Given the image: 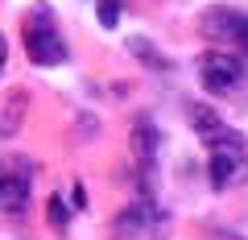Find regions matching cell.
Returning a JSON list of instances; mask_svg holds the SVG:
<instances>
[{
  "label": "cell",
  "instance_id": "obj_6",
  "mask_svg": "<svg viewBox=\"0 0 248 240\" xmlns=\"http://www.w3.org/2000/svg\"><path fill=\"white\" fill-rule=\"evenodd\" d=\"M133 153H137L141 166H153V161H157V128H153V120H145V116L133 125Z\"/></svg>",
  "mask_w": 248,
  "mask_h": 240
},
{
  "label": "cell",
  "instance_id": "obj_2",
  "mask_svg": "<svg viewBox=\"0 0 248 240\" xmlns=\"http://www.w3.org/2000/svg\"><path fill=\"white\" fill-rule=\"evenodd\" d=\"M21 37H25V50L33 58V66H62L66 63V42H62L58 25L50 21V13H42V9L29 13Z\"/></svg>",
  "mask_w": 248,
  "mask_h": 240
},
{
  "label": "cell",
  "instance_id": "obj_12",
  "mask_svg": "<svg viewBox=\"0 0 248 240\" xmlns=\"http://www.w3.org/2000/svg\"><path fill=\"white\" fill-rule=\"evenodd\" d=\"M4 63H9V42H4V33H0V71H4Z\"/></svg>",
  "mask_w": 248,
  "mask_h": 240
},
{
  "label": "cell",
  "instance_id": "obj_10",
  "mask_svg": "<svg viewBox=\"0 0 248 240\" xmlns=\"http://www.w3.org/2000/svg\"><path fill=\"white\" fill-rule=\"evenodd\" d=\"M50 224H54V232H66L71 228V215H66V207H62V199H50Z\"/></svg>",
  "mask_w": 248,
  "mask_h": 240
},
{
  "label": "cell",
  "instance_id": "obj_1",
  "mask_svg": "<svg viewBox=\"0 0 248 240\" xmlns=\"http://www.w3.org/2000/svg\"><path fill=\"white\" fill-rule=\"evenodd\" d=\"M248 170V141L236 128H223V133L207 137V174H211V187H232L240 174Z\"/></svg>",
  "mask_w": 248,
  "mask_h": 240
},
{
  "label": "cell",
  "instance_id": "obj_3",
  "mask_svg": "<svg viewBox=\"0 0 248 240\" xmlns=\"http://www.w3.org/2000/svg\"><path fill=\"white\" fill-rule=\"evenodd\" d=\"M199 79H203V87L215 91V96H232V91L244 83V58L223 54V50H207L203 58H199Z\"/></svg>",
  "mask_w": 248,
  "mask_h": 240
},
{
  "label": "cell",
  "instance_id": "obj_5",
  "mask_svg": "<svg viewBox=\"0 0 248 240\" xmlns=\"http://www.w3.org/2000/svg\"><path fill=\"white\" fill-rule=\"evenodd\" d=\"M29 211V166L0 161V215H25Z\"/></svg>",
  "mask_w": 248,
  "mask_h": 240
},
{
  "label": "cell",
  "instance_id": "obj_4",
  "mask_svg": "<svg viewBox=\"0 0 248 240\" xmlns=\"http://www.w3.org/2000/svg\"><path fill=\"white\" fill-rule=\"evenodd\" d=\"M203 33L211 37V42H232L240 46V50H248V13L240 9H211L203 13Z\"/></svg>",
  "mask_w": 248,
  "mask_h": 240
},
{
  "label": "cell",
  "instance_id": "obj_8",
  "mask_svg": "<svg viewBox=\"0 0 248 240\" xmlns=\"http://www.w3.org/2000/svg\"><path fill=\"white\" fill-rule=\"evenodd\" d=\"M21 112H25V96H17V104H9V108H4V125H0V141H4L9 133H17V128H21Z\"/></svg>",
  "mask_w": 248,
  "mask_h": 240
},
{
  "label": "cell",
  "instance_id": "obj_7",
  "mask_svg": "<svg viewBox=\"0 0 248 240\" xmlns=\"http://www.w3.org/2000/svg\"><path fill=\"white\" fill-rule=\"evenodd\" d=\"M186 112H190V125H195V133L203 137V141H207V137H215V133H223V128H228V125H223V120H219V116H215V112H211L207 104H190Z\"/></svg>",
  "mask_w": 248,
  "mask_h": 240
},
{
  "label": "cell",
  "instance_id": "obj_11",
  "mask_svg": "<svg viewBox=\"0 0 248 240\" xmlns=\"http://www.w3.org/2000/svg\"><path fill=\"white\" fill-rule=\"evenodd\" d=\"M71 203H75V207H87V195H83L79 182H75V191H71Z\"/></svg>",
  "mask_w": 248,
  "mask_h": 240
},
{
  "label": "cell",
  "instance_id": "obj_9",
  "mask_svg": "<svg viewBox=\"0 0 248 240\" xmlns=\"http://www.w3.org/2000/svg\"><path fill=\"white\" fill-rule=\"evenodd\" d=\"M99 25H104V29H112L116 25V21H120V0H99Z\"/></svg>",
  "mask_w": 248,
  "mask_h": 240
}]
</instances>
